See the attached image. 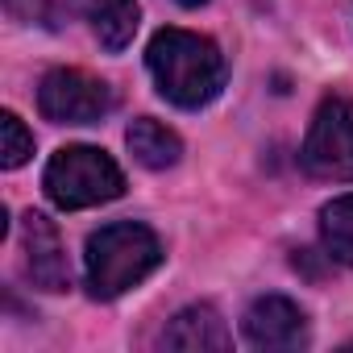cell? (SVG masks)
<instances>
[{"instance_id": "obj_6", "label": "cell", "mask_w": 353, "mask_h": 353, "mask_svg": "<svg viewBox=\"0 0 353 353\" xmlns=\"http://www.w3.org/2000/svg\"><path fill=\"white\" fill-rule=\"evenodd\" d=\"M241 328H245V341L254 349L287 353V349H303L307 345V316L287 295H262V299H254L250 312H245V320H241Z\"/></svg>"}, {"instance_id": "obj_2", "label": "cell", "mask_w": 353, "mask_h": 353, "mask_svg": "<svg viewBox=\"0 0 353 353\" xmlns=\"http://www.w3.org/2000/svg\"><path fill=\"white\" fill-rule=\"evenodd\" d=\"M158 262H162L158 237L137 221H117L88 237L83 283L92 291V299H117L129 287H137L145 274H154Z\"/></svg>"}, {"instance_id": "obj_7", "label": "cell", "mask_w": 353, "mask_h": 353, "mask_svg": "<svg viewBox=\"0 0 353 353\" xmlns=\"http://www.w3.org/2000/svg\"><path fill=\"white\" fill-rule=\"evenodd\" d=\"M21 245H26V279L38 291H67L71 287V266H67L63 237L42 212H26Z\"/></svg>"}, {"instance_id": "obj_3", "label": "cell", "mask_w": 353, "mask_h": 353, "mask_svg": "<svg viewBox=\"0 0 353 353\" xmlns=\"http://www.w3.org/2000/svg\"><path fill=\"white\" fill-rule=\"evenodd\" d=\"M42 188H46V196H50L54 208L79 212V208H96V204L117 200L125 192V174L96 145H63L46 162Z\"/></svg>"}, {"instance_id": "obj_1", "label": "cell", "mask_w": 353, "mask_h": 353, "mask_svg": "<svg viewBox=\"0 0 353 353\" xmlns=\"http://www.w3.org/2000/svg\"><path fill=\"white\" fill-rule=\"evenodd\" d=\"M145 67L174 108H204L225 88L221 46L192 30H158L145 50Z\"/></svg>"}, {"instance_id": "obj_11", "label": "cell", "mask_w": 353, "mask_h": 353, "mask_svg": "<svg viewBox=\"0 0 353 353\" xmlns=\"http://www.w3.org/2000/svg\"><path fill=\"white\" fill-rule=\"evenodd\" d=\"M320 241H324L328 258L353 266V192L336 196L332 204L320 208Z\"/></svg>"}, {"instance_id": "obj_5", "label": "cell", "mask_w": 353, "mask_h": 353, "mask_svg": "<svg viewBox=\"0 0 353 353\" xmlns=\"http://www.w3.org/2000/svg\"><path fill=\"white\" fill-rule=\"evenodd\" d=\"M112 104H117L112 88L88 71H75V67L50 71L38 88V108L54 125H96L112 112Z\"/></svg>"}, {"instance_id": "obj_9", "label": "cell", "mask_w": 353, "mask_h": 353, "mask_svg": "<svg viewBox=\"0 0 353 353\" xmlns=\"http://www.w3.org/2000/svg\"><path fill=\"white\" fill-rule=\"evenodd\" d=\"M75 9L88 21V30L96 34V42L112 54L125 50L137 34V17H141L137 0H75Z\"/></svg>"}, {"instance_id": "obj_13", "label": "cell", "mask_w": 353, "mask_h": 353, "mask_svg": "<svg viewBox=\"0 0 353 353\" xmlns=\"http://www.w3.org/2000/svg\"><path fill=\"white\" fill-rule=\"evenodd\" d=\"M5 13L21 26H50V17H54L50 0H5Z\"/></svg>"}, {"instance_id": "obj_14", "label": "cell", "mask_w": 353, "mask_h": 353, "mask_svg": "<svg viewBox=\"0 0 353 353\" xmlns=\"http://www.w3.org/2000/svg\"><path fill=\"white\" fill-rule=\"evenodd\" d=\"M179 5H188V9H196V5H208V0H179Z\"/></svg>"}, {"instance_id": "obj_8", "label": "cell", "mask_w": 353, "mask_h": 353, "mask_svg": "<svg viewBox=\"0 0 353 353\" xmlns=\"http://www.w3.org/2000/svg\"><path fill=\"white\" fill-rule=\"evenodd\" d=\"M162 345L166 349H229L233 336L225 328V320L216 316V307L208 303H192L183 307L179 316H174L166 328H162Z\"/></svg>"}, {"instance_id": "obj_10", "label": "cell", "mask_w": 353, "mask_h": 353, "mask_svg": "<svg viewBox=\"0 0 353 353\" xmlns=\"http://www.w3.org/2000/svg\"><path fill=\"white\" fill-rule=\"evenodd\" d=\"M125 141H129L133 158H137L141 166H150V170H166V166L179 162V154H183L179 133L166 129V125H162V121H154V117H137V121L129 125Z\"/></svg>"}, {"instance_id": "obj_4", "label": "cell", "mask_w": 353, "mask_h": 353, "mask_svg": "<svg viewBox=\"0 0 353 353\" xmlns=\"http://www.w3.org/2000/svg\"><path fill=\"white\" fill-rule=\"evenodd\" d=\"M299 162L316 179L353 183V104L345 96H324L320 100V108L307 125Z\"/></svg>"}, {"instance_id": "obj_12", "label": "cell", "mask_w": 353, "mask_h": 353, "mask_svg": "<svg viewBox=\"0 0 353 353\" xmlns=\"http://www.w3.org/2000/svg\"><path fill=\"white\" fill-rule=\"evenodd\" d=\"M0 137H5V145H0V166H5V170H17L21 162H30L34 133L21 125L17 112H0Z\"/></svg>"}]
</instances>
